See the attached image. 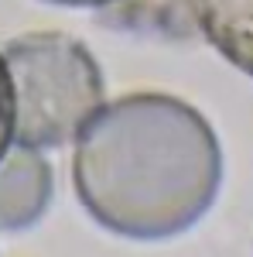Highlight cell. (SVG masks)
<instances>
[{
    "mask_svg": "<svg viewBox=\"0 0 253 257\" xmlns=\"http://www.w3.org/2000/svg\"><path fill=\"white\" fill-rule=\"evenodd\" d=\"M72 182L82 209L127 240H168L212 209L222 148L192 103L130 93L99 106L76 134Z\"/></svg>",
    "mask_w": 253,
    "mask_h": 257,
    "instance_id": "6da1fadb",
    "label": "cell"
},
{
    "mask_svg": "<svg viewBox=\"0 0 253 257\" xmlns=\"http://www.w3.org/2000/svg\"><path fill=\"white\" fill-rule=\"evenodd\" d=\"M0 55L14 99V144L62 148L103 106V72L82 41L31 31L11 38Z\"/></svg>",
    "mask_w": 253,
    "mask_h": 257,
    "instance_id": "7a4b0ae2",
    "label": "cell"
},
{
    "mask_svg": "<svg viewBox=\"0 0 253 257\" xmlns=\"http://www.w3.org/2000/svg\"><path fill=\"white\" fill-rule=\"evenodd\" d=\"M52 165L38 148H7L0 158V230L35 226L52 202Z\"/></svg>",
    "mask_w": 253,
    "mask_h": 257,
    "instance_id": "3957f363",
    "label": "cell"
},
{
    "mask_svg": "<svg viewBox=\"0 0 253 257\" xmlns=\"http://www.w3.org/2000/svg\"><path fill=\"white\" fill-rule=\"evenodd\" d=\"M202 38L239 72L253 76V0H188Z\"/></svg>",
    "mask_w": 253,
    "mask_h": 257,
    "instance_id": "277c9868",
    "label": "cell"
},
{
    "mask_svg": "<svg viewBox=\"0 0 253 257\" xmlns=\"http://www.w3.org/2000/svg\"><path fill=\"white\" fill-rule=\"evenodd\" d=\"M14 141V99H11V82H7V69H4V55H0V158Z\"/></svg>",
    "mask_w": 253,
    "mask_h": 257,
    "instance_id": "5b68a950",
    "label": "cell"
},
{
    "mask_svg": "<svg viewBox=\"0 0 253 257\" xmlns=\"http://www.w3.org/2000/svg\"><path fill=\"white\" fill-rule=\"evenodd\" d=\"M48 4H62V7H106L113 0H48Z\"/></svg>",
    "mask_w": 253,
    "mask_h": 257,
    "instance_id": "8992f818",
    "label": "cell"
}]
</instances>
